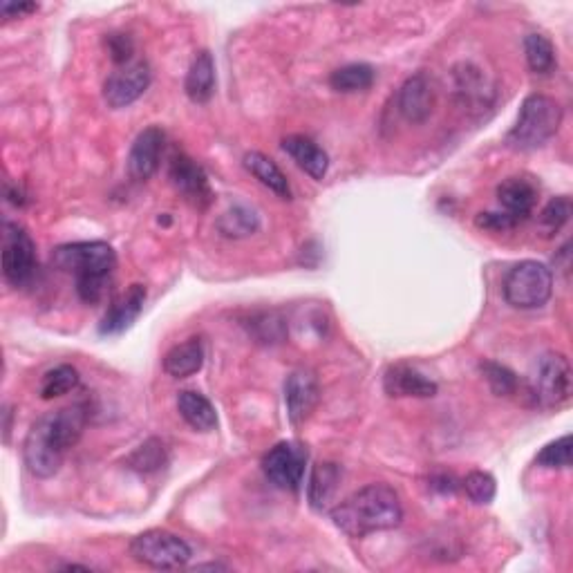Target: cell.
Returning a JSON list of instances; mask_svg holds the SVG:
<instances>
[{"label":"cell","instance_id":"cell-31","mask_svg":"<svg viewBox=\"0 0 573 573\" xmlns=\"http://www.w3.org/2000/svg\"><path fill=\"white\" fill-rule=\"evenodd\" d=\"M484 372V377L491 385V390L497 394V397H511V394L518 392V377H515V372L506 368L502 363H493V361H486L479 365Z\"/></svg>","mask_w":573,"mask_h":573},{"label":"cell","instance_id":"cell-36","mask_svg":"<svg viewBox=\"0 0 573 573\" xmlns=\"http://www.w3.org/2000/svg\"><path fill=\"white\" fill-rule=\"evenodd\" d=\"M430 486L435 488V491H441V493H455L457 491V479L453 475H448V473H441V475H435L430 479Z\"/></svg>","mask_w":573,"mask_h":573},{"label":"cell","instance_id":"cell-37","mask_svg":"<svg viewBox=\"0 0 573 573\" xmlns=\"http://www.w3.org/2000/svg\"><path fill=\"white\" fill-rule=\"evenodd\" d=\"M12 408L5 406V412H3V417H5V426H3V432H5V441H9V432H12Z\"/></svg>","mask_w":573,"mask_h":573},{"label":"cell","instance_id":"cell-5","mask_svg":"<svg viewBox=\"0 0 573 573\" xmlns=\"http://www.w3.org/2000/svg\"><path fill=\"white\" fill-rule=\"evenodd\" d=\"M65 453H68V448H65L59 430H56L54 412H48L27 432L23 444L25 468L34 477L50 479L61 471Z\"/></svg>","mask_w":573,"mask_h":573},{"label":"cell","instance_id":"cell-8","mask_svg":"<svg viewBox=\"0 0 573 573\" xmlns=\"http://www.w3.org/2000/svg\"><path fill=\"white\" fill-rule=\"evenodd\" d=\"M36 274V244L18 222H3V276L12 287H25Z\"/></svg>","mask_w":573,"mask_h":573},{"label":"cell","instance_id":"cell-4","mask_svg":"<svg viewBox=\"0 0 573 573\" xmlns=\"http://www.w3.org/2000/svg\"><path fill=\"white\" fill-rule=\"evenodd\" d=\"M573 390V372L565 354L547 352L533 365L529 377V394L535 406L553 410L565 406Z\"/></svg>","mask_w":573,"mask_h":573},{"label":"cell","instance_id":"cell-11","mask_svg":"<svg viewBox=\"0 0 573 573\" xmlns=\"http://www.w3.org/2000/svg\"><path fill=\"white\" fill-rule=\"evenodd\" d=\"M171 184L175 186V191L180 193L186 202L195 209H209L213 202V191L209 184V177H206L204 168L195 162V159L186 155H175L171 162Z\"/></svg>","mask_w":573,"mask_h":573},{"label":"cell","instance_id":"cell-12","mask_svg":"<svg viewBox=\"0 0 573 573\" xmlns=\"http://www.w3.org/2000/svg\"><path fill=\"white\" fill-rule=\"evenodd\" d=\"M435 106L437 90L426 72H417L415 77H410L397 95V108L401 117L410 121V124H424V121L430 119Z\"/></svg>","mask_w":573,"mask_h":573},{"label":"cell","instance_id":"cell-38","mask_svg":"<svg viewBox=\"0 0 573 573\" xmlns=\"http://www.w3.org/2000/svg\"><path fill=\"white\" fill-rule=\"evenodd\" d=\"M202 569H227V567H224V565H218V562H215V565L211 562V565H200V567H195V571H202Z\"/></svg>","mask_w":573,"mask_h":573},{"label":"cell","instance_id":"cell-15","mask_svg":"<svg viewBox=\"0 0 573 573\" xmlns=\"http://www.w3.org/2000/svg\"><path fill=\"white\" fill-rule=\"evenodd\" d=\"M146 303V287L144 285H133L126 294H121L115 303L110 305L108 314L103 316V321L99 325V332L103 336H117L124 334L126 330L133 327V323L142 314Z\"/></svg>","mask_w":573,"mask_h":573},{"label":"cell","instance_id":"cell-1","mask_svg":"<svg viewBox=\"0 0 573 573\" xmlns=\"http://www.w3.org/2000/svg\"><path fill=\"white\" fill-rule=\"evenodd\" d=\"M332 520L350 538L392 531L403 522L401 497L388 484H368L336 504Z\"/></svg>","mask_w":573,"mask_h":573},{"label":"cell","instance_id":"cell-22","mask_svg":"<svg viewBox=\"0 0 573 573\" xmlns=\"http://www.w3.org/2000/svg\"><path fill=\"white\" fill-rule=\"evenodd\" d=\"M184 90L193 103L211 101L215 92V63L213 56L206 50L193 59L189 74H186Z\"/></svg>","mask_w":573,"mask_h":573},{"label":"cell","instance_id":"cell-16","mask_svg":"<svg viewBox=\"0 0 573 573\" xmlns=\"http://www.w3.org/2000/svg\"><path fill=\"white\" fill-rule=\"evenodd\" d=\"M497 200H500L502 213L520 224L529 218L538 204V186L526 177H509L497 186Z\"/></svg>","mask_w":573,"mask_h":573},{"label":"cell","instance_id":"cell-21","mask_svg":"<svg viewBox=\"0 0 573 573\" xmlns=\"http://www.w3.org/2000/svg\"><path fill=\"white\" fill-rule=\"evenodd\" d=\"M177 410L182 419L197 432H211L218 426V415H215L213 403L204 397L202 392L184 390L177 397Z\"/></svg>","mask_w":573,"mask_h":573},{"label":"cell","instance_id":"cell-25","mask_svg":"<svg viewBox=\"0 0 573 573\" xmlns=\"http://www.w3.org/2000/svg\"><path fill=\"white\" fill-rule=\"evenodd\" d=\"M258 229H260L258 213L244 204H236L227 213H222L218 220V231L224 238H236V240L247 238L253 236Z\"/></svg>","mask_w":573,"mask_h":573},{"label":"cell","instance_id":"cell-17","mask_svg":"<svg viewBox=\"0 0 573 573\" xmlns=\"http://www.w3.org/2000/svg\"><path fill=\"white\" fill-rule=\"evenodd\" d=\"M383 388L390 397H415L428 399L437 394V383L430 381L426 374H421L417 368L406 363H397L385 372Z\"/></svg>","mask_w":573,"mask_h":573},{"label":"cell","instance_id":"cell-2","mask_svg":"<svg viewBox=\"0 0 573 573\" xmlns=\"http://www.w3.org/2000/svg\"><path fill=\"white\" fill-rule=\"evenodd\" d=\"M52 262L61 271H68L77 283V294L88 305H97L106 294V287L117 267V253L108 242H70L56 247Z\"/></svg>","mask_w":573,"mask_h":573},{"label":"cell","instance_id":"cell-9","mask_svg":"<svg viewBox=\"0 0 573 573\" xmlns=\"http://www.w3.org/2000/svg\"><path fill=\"white\" fill-rule=\"evenodd\" d=\"M307 468V450L296 441H280L262 457V471L280 491L296 493L303 486Z\"/></svg>","mask_w":573,"mask_h":573},{"label":"cell","instance_id":"cell-33","mask_svg":"<svg viewBox=\"0 0 573 573\" xmlns=\"http://www.w3.org/2000/svg\"><path fill=\"white\" fill-rule=\"evenodd\" d=\"M108 50L112 54V61L121 63V65H128L130 59H133L135 45H133V39H130L128 34H110L108 36Z\"/></svg>","mask_w":573,"mask_h":573},{"label":"cell","instance_id":"cell-3","mask_svg":"<svg viewBox=\"0 0 573 573\" xmlns=\"http://www.w3.org/2000/svg\"><path fill=\"white\" fill-rule=\"evenodd\" d=\"M562 117H565L562 115V106L553 97H526L518 121H515V126L506 135V146L518 150V153H531V150L542 148L558 135Z\"/></svg>","mask_w":573,"mask_h":573},{"label":"cell","instance_id":"cell-23","mask_svg":"<svg viewBox=\"0 0 573 573\" xmlns=\"http://www.w3.org/2000/svg\"><path fill=\"white\" fill-rule=\"evenodd\" d=\"M338 484H341V468H338L336 464L323 462V464L314 466L312 477H309V488H307L309 502H312L314 509L318 511L327 509V504L334 500Z\"/></svg>","mask_w":573,"mask_h":573},{"label":"cell","instance_id":"cell-35","mask_svg":"<svg viewBox=\"0 0 573 573\" xmlns=\"http://www.w3.org/2000/svg\"><path fill=\"white\" fill-rule=\"evenodd\" d=\"M36 9H39L36 3H3L0 12H3V16L9 21V18H21L25 14H32Z\"/></svg>","mask_w":573,"mask_h":573},{"label":"cell","instance_id":"cell-14","mask_svg":"<svg viewBox=\"0 0 573 573\" xmlns=\"http://www.w3.org/2000/svg\"><path fill=\"white\" fill-rule=\"evenodd\" d=\"M164 144L166 135L159 126H148L137 135L128 155V175L135 182H146L157 173L159 162H162Z\"/></svg>","mask_w":573,"mask_h":573},{"label":"cell","instance_id":"cell-6","mask_svg":"<svg viewBox=\"0 0 573 573\" xmlns=\"http://www.w3.org/2000/svg\"><path fill=\"white\" fill-rule=\"evenodd\" d=\"M504 300L515 309H538L549 303L553 294V274L547 265L522 260L504 276Z\"/></svg>","mask_w":573,"mask_h":573},{"label":"cell","instance_id":"cell-19","mask_svg":"<svg viewBox=\"0 0 573 573\" xmlns=\"http://www.w3.org/2000/svg\"><path fill=\"white\" fill-rule=\"evenodd\" d=\"M204 365V345L200 338H189L180 345L171 347L164 356V370L173 379H186L200 372Z\"/></svg>","mask_w":573,"mask_h":573},{"label":"cell","instance_id":"cell-10","mask_svg":"<svg viewBox=\"0 0 573 573\" xmlns=\"http://www.w3.org/2000/svg\"><path fill=\"white\" fill-rule=\"evenodd\" d=\"M150 81H153L150 65L146 61H130L128 65H121L117 72H112L103 83V99L115 110L128 108L139 97H144Z\"/></svg>","mask_w":573,"mask_h":573},{"label":"cell","instance_id":"cell-27","mask_svg":"<svg viewBox=\"0 0 573 573\" xmlns=\"http://www.w3.org/2000/svg\"><path fill=\"white\" fill-rule=\"evenodd\" d=\"M524 56L531 72L549 74L556 68V48L544 34H529L524 39Z\"/></svg>","mask_w":573,"mask_h":573},{"label":"cell","instance_id":"cell-34","mask_svg":"<svg viewBox=\"0 0 573 573\" xmlns=\"http://www.w3.org/2000/svg\"><path fill=\"white\" fill-rule=\"evenodd\" d=\"M475 224L479 229H486V231H509V229L518 227V224H515L509 215H504L502 211L500 213H479Z\"/></svg>","mask_w":573,"mask_h":573},{"label":"cell","instance_id":"cell-30","mask_svg":"<svg viewBox=\"0 0 573 573\" xmlns=\"http://www.w3.org/2000/svg\"><path fill=\"white\" fill-rule=\"evenodd\" d=\"M464 493L468 495V500L484 506V504H491L495 500V493H497V484H495V477L486 471H473L464 477L462 482Z\"/></svg>","mask_w":573,"mask_h":573},{"label":"cell","instance_id":"cell-13","mask_svg":"<svg viewBox=\"0 0 573 573\" xmlns=\"http://www.w3.org/2000/svg\"><path fill=\"white\" fill-rule=\"evenodd\" d=\"M321 401V385L314 372L296 370L291 372L285 383V403L287 415L294 426L305 424Z\"/></svg>","mask_w":573,"mask_h":573},{"label":"cell","instance_id":"cell-28","mask_svg":"<svg viewBox=\"0 0 573 573\" xmlns=\"http://www.w3.org/2000/svg\"><path fill=\"white\" fill-rule=\"evenodd\" d=\"M77 385H79L77 368H72V365H56L54 370L43 374L39 394H41V399L50 401L56 397H63V394H68L72 390H77Z\"/></svg>","mask_w":573,"mask_h":573},{"label":"cell","instance_id":"cell-7","mask_svg":"<svg viewBox=\"0 0 573 573\" xmlns=\"http://www.w3.org/2000/svg\"><path fill=\"white\" fill-rule=\"evenodd\" d=\"M130 556L144 567L171 571L189 565L193 553L180 535L162 529H150L139 533L137 538L130 542Z\"/></svg>","mask_w":573,"mask_h":573},{"label":"cell","instance_id":"cell-32","mask_svg":"<svg viewBox=\"0 0 573 573\" xmlns=\"http://www.w3.org/2000/svg\"><path fill=\"white\" fill-rule=\"evenodd\" d=\"M535 464L542 468H556V471L569 468L571 466V435L560 437L544 446L540 450V455L535 457Z\"/></svg>","mask_w":573,"mask_h":573},{"label":"cell","instance_id":"cell-18","mask_svg":"<svg viewBox=\"0 0 573 573\" xmlns=\"http://www.w3.org/2000/svg\"><path fill=\"white\" fill-rule=\"evenodd\" d=\"M283 148L307 175L314 177V180H323L327 171H330V157H327L325 150L318 146L314 139H309L305 135H289L283 139Z\"/></svg>","mask_w":573,"mask_h":573},{"label":"cell","instance_id":"cell-29","mask_svg":"<svg viewBox=\"0 0 573 573\" xmlns=\"http://www.w3.org/2000/svg\"><path fill=\"white\" fill-rule=\"evenodd\" d=\"M571 218V200L569 197H553V200L544 206L540 218H538V229L544 238L556 236V233L565 227Z\"/></svg>","mask_w":573,"mask_h":573},{"label":"cell","instance_id":"cell-24","mask_svg":"<svg viewBox=\"0 0 573 573\" xmlns=\"http://www.w3.org/2000/svg\"><path fill=\"white\" fill-rule=\"evenodd\" d=\"M374 79H377V72H374L372 65L368 63H350L332 72L330 86L336 92H343V95H352V92H363L370 90Z\"/></svg>","mask_w":573,"mask_h":573},{"label":"cell","instance_id":"cell-26","mask_svg":"<svg viewBox=\"0 0 573 573\" xmlns=\"http://www.w3.org/2000/svg\"><path fill=\"white\" fill-rule=\"evenodd\" d=\"M166 464H168L166 446H164V441L157 439V437L144 441V444L126 459V466L130 468V471L142 473V475L162 471Z\"/></svg>","mask_w":573,"mask_h":573},{"label":"cell","instance_id":"cell-20","mask_svg":"<svg viewBox=\"0 0 573 573\" xmlns=\"http://www.w3.org/2000/svg\"><path fill=\"white\" fill-rule=\"evenodd\" d=\"M244 168H247L262 186H267L271 193L283 197V200H291V186L287 182V175L280 171V166L274 159L267 157L265 153L253 150V153L244 155Z\"/></svg>","mask_w":573,"mask_h":573}]
</instances>
